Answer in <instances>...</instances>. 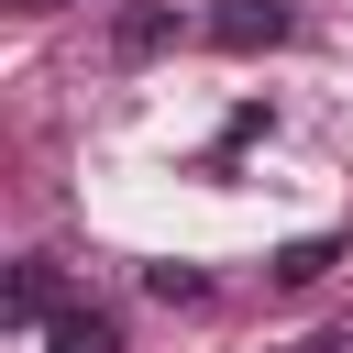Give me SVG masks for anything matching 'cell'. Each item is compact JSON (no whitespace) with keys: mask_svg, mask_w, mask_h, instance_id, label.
<instances>
[{"mask_svg":"<svg viewBox=\"0 0 353 353\" xmlns=\"http://www.w3.org/2000/svg\"><path fill=\"white\" fill-rule=\"evenodd\" d=\"M320 353H353V320H342V331H331V342H320Z\"/></svg>","mask_w":353,"mask_h":353,"instance_id":"obj_7","label":"cell"},{"mask_svg":"<svg viewBox=\"0 0 353 353\" xmlns=\"http://www.w3.org/2000/svg\"><path fill=\"white\" fill-rule=\"evenodd\" d=\"M44 342H55V353H121V320H110V309H66Z\"/></svg>","mask_w":353,"mask_h":353,"instance_id":"obj_4","label":"cell"},{"mask_svg":"<svg viewBox=\"0 0 353 353\" xmlns=\"http://www.w3.org/2000/svg\"><path fill=\"white\" fill-rule=\"evenodd\" d=\"M11 320H22V331H55V320H66V276H55V254L11 265Z\"/></svg>","mask_w":353,"mask_h":353,"instance_id":"obj_2","label":"cell"},{"mask_svg":"<svg viewBox=\"0 0 353 353\" xmlns=\"http://www.w3.org/2000/svg\"><path fill=\"white\" fill-rule=\"evenodd\" d=\"M287 33H298L287 0H221V11H210V44H232V55H276Z\"/></svg>","mask_w":353,"mask_h":353,"instance_id":"obj_1","label":"cell"},{"mask_svg":"<svg viewBox=\"0 0 353 353\" xmlns=\"http://www.w3.org/2000/svg\"><path fill=\"white\" fill-rule=\"evenodd\" d=\"M143 287H154V298H165V309H199V298H210V287H199V276H188V265H154V276H143Z\"/></svg>","mask_w":353,"mask_h":353,"instance_id":"obj_6","label":"cell"},{"mask_svg":"<svg viewBox=\"0 0 353 353\" xmlns=\"http://www.w3.org/2000/svg\"><path fill=\"white\" fill-rule=\"evenodd\" d=\"M121 55H154V44H176V11H121V33H110Z\"/></svg>","mask_w":353,"mask_h":353,"instance_id":"obj_5","label":"cell"},{"mask_svg":"<svg viewBox=\"0 0 353 353\" xmlns=\"http://www.w3.org/2000/svg\"><path fill=\"white\" fill-rule=\"evenodd\" d=\"M331 265H342V232H309V243H287V254H276V287H320Z\"/></svg>","mask_w":353,"mask_h":353,"instance_id":"obj_3","label":"cell"}]
</instances>
